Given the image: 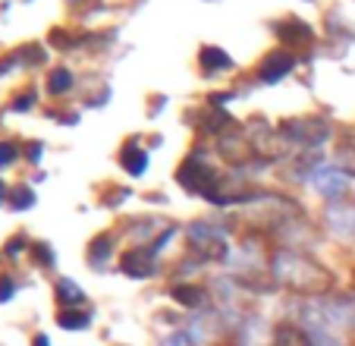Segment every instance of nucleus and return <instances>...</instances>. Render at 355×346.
<instances>
[{
	"instance_id": "nucleus-12",
	"label": "nucleus",
	"mask_w": 355,
	"mask_h": 346,
	"mask_svg": "<svg viewBox=\"0 0 355 346\" xmlns=\"http://www.w3.org/2000/svg\"><path fill=\"white\" fill-rule=\"evenodd\" d=\"M173 296L182 302V306H201V293L198 290H189V286H176Z\"/></svg>"
},
{
	"instance_id": "nucleus-13",
	"label": "nucleus",
	"mask_w": 355,
	"mask_h": 346,
	"mask_svg": "<svg viewBox=\"0 0 355 346\" xmlns=\"http://www.w3.org/2000/svg\"><path fill=\"white\" fill-rule=\"evenodd\" d=\"M201 57H205V67H230V60H227V53H220V51H205L201 53Z\"/></svg>"
},
{
	"instance_id": "nucleus-19",
	"label": "nucleus",
	"mask_w": 355,
	"mask_h": 346,
	"mask_svg": "<svg viewBox=\"0 0 355 346\" xmlns=\"http://www.w3.org/2000/svg\"><path fill=\"white\" fill-rule=\"evenodd\" d=\"M16 205H32V192H26V189H22V192H16Z\"/></svg>"
},
{
	"instance_id": "nucleus-21",
	"label": "nucleus",
	"mask_w": 355,
	"mask_h": 346,
	"mask_svg": "<svg viewBox=\"0 0 355 346\" xmlns=\"http://www.w3.org/2000/svg\"><path fill=\"white\" fill-rule=\"evenodd\" d=\"M0 201H3V183H0Z\"/></svg>"
},
{
	"instance_id": "nucleus-5",
	"label": "nucleus",
	"mask_w": 355,
	"mask_h": 346,
	"mask_svg": "<svg viewBox=\"0 0 355 346\" xmlns=\"http://www.w3.org/2000/svg\"><path fill=\"white\" fill-rule=\"evenodd\" d=\"M293 67H295V60L289 57V53H274V57H268V63L261 67V79L264 82H277V79H283Z\"/></svg>"
},
{
	"instance_id": "nucleus-9",
	"label": "nucleus",
	"mask_w": 355,
	"mask_h": 346,
	"mask_svg": "<svg viewBox=\"0 0 355 346\" xmlns=\"http://www.w3.org/2000/svg\"><path fill=\"white\" fill-rule=\"evenodd\" d=\"M57 296H60L63 306H79V302L85 299V293H82L73 280H60V283H57Z\"/></svg>"
},
{
	"instance_id": "nucleus-18",
	"label": "nucleus",
	"mask_w": 355,
	"mask_h": 346,
	"mask_svg": "<svg viewBox=\"0 0 355 346\" xmlns=\"http://www.w3.org/2000/svg\"><path fill=\"white\" fill-rule=\"evenodd\" d=\"M10 293H13V283H10V280H0V302L10 299Z\"/></svg>"
},
{
	"instance_id": "nucleus-7",
	"label": "nucleus",
	"mask_w": 355,
	"mask_h": 346,
	"mask_svg": "<svg viewBox=\"0 0 355 346\" xmlns=\"http://www.w3.org/2000/svg\"><path fill=\"white\" fill-rule=\"evenodd\" d=\"M120 265H123V271L132 274V277H148V274L155 271V261H151V255H145V252H132V255H126V258H123Z\"/></svg>"
},
{
	"instance_id": "nucleus-11",
	"label": "nucleus",
	"mask_w": 355,
	"mask_h": 346,
	"mask_svg": "<svg viewBox=\"0 0 355 346\" xmlns=\"http://www.w3.org/2000/svg\"><path fill=\"white\" fill-rule=\"evenodd\" d=\"M88 321H92V315H85V312H82V315H76V312H63L60 315V324L63 327H69V331H82V327H88Z\"/></svg>"
},
{
	"instance_id": "nucleus-4",
	"label": "nucleus",
	"mask_w": 355,
	"mask_h": 346,
	"mask_svg": "<svg viewBox=\"0 0 355 346\" xmlns=\"http://www.w3.org/2000/svg\"><path fill=\"white\" fill-rule=\"evenodd\" d=\"M192 242L198 249H205L208 255H223V236L217 233V230H211V226H205V224L192 226Z\"/></svg>"
},
{
	"instance_id": "nucleus-10",
	"label": "nucleus",
	"mask_w": 355,
	"mask_h": 346,
	"mask_svg": "<svg viewBox=\"0 0 355 346\" xmlns=\"http://www.w3.org/2000/svg\"><path fill=\"white\" fill-rule=\"evenodd\" d=\"M311 346H346L334 331H324V327H309Z\"/></svg>"
},
{
	"instance_id": "nucleus-16",
	"label": "nucleus",
	"mask_w": 355,
	"mask_h": 346,
	"mask_svg": "<svg viewBox=\"0 0 355 346\" xmlns=\"http://www.w3.org/2000/svg\"><path fill=\"white\" fill-rule=\"evenodd\" d=\"M51 82H54V85H51V88H54V92H63V88H67L73 79H69V73H67V69H60V73H54V79H51Z\"/></svg>"
},
{
	"instance_id": "nucleus-2",
	"label": "nucleus",
	"mask_w": 355,
	"mask_h": 346,
	"mask_svg": "<svg viewBox=\"0 0 355 346\" xmlns=\"http://www.w3.org/2000/svg\"><path fill=\"white\" fill-rule=\"evenodd\" d=\"M286 129L289 133H299L295 139L309 142V145H321V142L330 135V129L324 120H295V123H286Z\"/></svg>"
},
{
	"instance_id": "nucleus-14",
	"label": "nucleus",
	"mask_w": 355,
	"mask_h": 346,
	"mask_svg": "<svg viewBox=\"0 0 355 346\" xmlns=\"http://www.w3.org/2000/svg\"><path fill=\"white\" fill-rule=\"evenodd\" d=\"M110 255V240H98V246H92V261H104Z\"/></svg>"
},
{
	"instance_id": "nucleus-20",
	"label": "nucleus",
	"mask_w": 355,
	"mask_h": 346,
	"mask_svg": "<svg viewBox=\"0 0 355 346\" xmlns=\"http://www.w3.org/2000/svg\"><path fill=\"white\" fill-rule=\"evenodd\" d=\"M35 346H51V343H47V337H35Z\"/></svg>"
},
{
	"instance_id": "nucleus-1",
	"label": "nucleus",
	"mask_w": 355,
	"mask_h": 346,
	"mask_svg": "<svg viewBox=\"0 0 355 346\" xmlns=\"http://www.w3.org/2000/svg\"><path fill=\"white\" fill-rule=\"evenodd\" d=\"M274 274L280 283L293 286V290H309V293H321L330 286V274L324 271L318 261L305 258L299 252H280L274 258Z\"/></svg>"
},
{
	"instance_id": "nucleus-15",
	"label": "nucleus",
	"mask_w": 355,
	"mask_h": 346,
	"mask_svg": "<svg viewBox=\"0 0 355 346\" xmlns=\"http://www.w3.org/2000/svg\"><path fill=\"white\" fill-rule=\"evenodd\" d=\"M164 346H198V340H195L192 333H173Z\"/></svg>"
},
{
	"instance_id": "nucleus-8",
	"label": "nucleus",
	"mask_w": 355,
	"mask_h": 346,
	"mask_svg": "<svg viewBox=\"0 0 355 346\" xmlns=\"http://www.w3.org/2000/svg\"><path fill=\"white\" fill-rule=\"evenodd\" d=\"M280 38L289 41V44H311V28L305 22L289 19L286 26H280Z\"/></svg>"
},
{
	"instance_id": "nucleus-3",
	"label": "nucleus",
	"mask_w": 355,
	"mask_h": 346,
	"mask_svg": "<svg viewBox=\"0 0 355 346\" xmlns=\"http://www.w3.org/2000/svg\"><path fill=\"white\" fill-rule=\"evenodd\" d=\"M315 186L321 195H327V199H336V195L346 192V173L334 170V167H324V170L315 173Z\"/></svg>"
},
{
	"instance_id": "nucleus-6",
	"label": "nucleus",
	"mask_w": 355,
	"mask_h": 346,
	"mask_svg": "<svg viewBox=\"0 0 355 346\" xmlns=\"http://www.w3.org/2000/svg\"><path fill=\"white\" fill-rule=\"evenodd\" d=\"M274 346H311V337L302 331V327L280 324L274 333Z\"/></svg>"
},
{
	"instance_id": "nucleus-17",
	"label": "nucleus",
	"mask_w": 355,
	"mask_h": 346,
	"mask_svg": "<svg viewBox=\"0 0 355 346\" xmlns=\"http://www.w3.org/2000/svg\"><path fill=\"white\" fill-rule=\"evenodd\" d=\"M13 145H0V164H10V158H13Z\"/></svg>"
}]
</instances>
